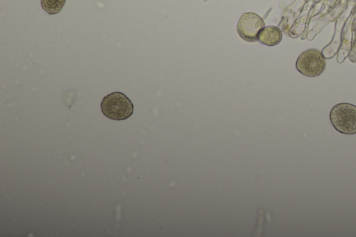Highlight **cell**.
Masks as SVG:
<instances>
[{
    "instance_id": "8992f818",
    "label": "cell",
    "mask_w": 356,
    "mask_h": 237,
    "mask_svg": "<svg viewBox=\"0 0 356 237\" xmlns=\"http://www.w3.org/2000/svg\"><path fill=\"white\" fill-rule=\"evenodd\" d=\"M66 0H40L42 9L49 15H55L63 8Z\"/></svg>"
},
{
    "instance_id": "3957f363",
    "label": "cell",
    "mask_w": 356,
    "mask_h": 237,
    "mask_svg": "<svg viewBox=\"0 0 356 237\" xmlns=\"http://www.w3.org/2000/svg\"><path fill=\"white\" fill-rule=\"evenodd\" d=\"M326 66L325 58L317 49H309L298 57L296 67L302 74L308 77L321 75Z\"/></svg>"
},
{
    "instance_id": "6da1fadb",
    "label": "cell",
    "mask_w": 356,
    "mask_h": 237,
    "mask_svg": "<svg viewBox=\"0 0 356 237\" xmlns=\"http://www.w3.org/2000/svg\"><path fill=\"white\" fill-rule=\"evenodd\" d=\"M101 110L111 120H124L133 114L134 105L124 94L114 92L104 97Z\"/></svg>"
},
{
    "instance_id": "5b68a950",
    "label": "cell",
    "mask_w": 356,
    "mask_h": 237,
    "mask_svg": "<svg viewBox=\"0 0 356 237\" xmlns=\"http://www.w3.org/2000/svg\"><path fill=\"white\" fill-rule=\"evenodd\" d=\"M282 39L281 30L275 26L263 28L259 33L258 40L267 46L273 47L278 44Z\"/></svg>"
},
{
    "instance_id": "7a4b0ae2",
    "label": "cell",
    "mask_w": 356,
    "mask_h": 237,
    "mask_svg": "<svg viewBox=\"0 0 356 237\" xmlns=\"http://www.w3.org/2000/svg\"><path fill=\"white\" fill-rule=\"evenodd\" d=\"M330 120L337 131L347 135L356 133V106L350 103L335 105L330 111Z\"/></svg>"
},
{
    "instance_id": "277c9868",
    "label": "cell",
    "mask_w": 356,
    "mask_h": 237,
    "mask_svg": "<svg viewBox=\"0 0 356 237\" xmlns=\"http://www.w3.org/2000/svg\"><path fill=\"white\" fill-rule=\"evenodd\" d=\"M265 27L263 19L257 13L248 12L239 18L236 31L241 38L247 42H255L261 30Z\"/></svg>"
}]
</instances>
